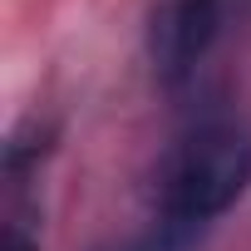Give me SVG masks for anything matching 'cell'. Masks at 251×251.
<instances>
[{
	"mask_svg": "<svg viewBox=\"0 0 251 251\" xmlns=\"http://www.w3.org/2000/svg\"><path fill=\"white\" fill-rule=\"evenodd\" d=\"M35 202H10V217H5V251H40V222H35Z\"/></svg>",
	"mask_w": 251,
	"mask_h": 251,
	"instance_id": "5",
	"label": "cell"
},
{
	"mask_svg": "<svg viewBox=\"0 0 251 251\" xmlns=\"http://www.w3.org/2000/svg\"><path fill=\"white\" fill-rule=\"evenodd\" d=\"M251 187V138L236 123H202L158 168L153 197L163 217L212 226Z\"/></svg>",
	"mask_w": 251,
	"mask_h": 251,
	"instance_id": "1",
	"label": "cell"
},
{
	"mask_svg": "<svg viewBox=\"0 0 251 251\" xmlns=\"http://www.w3.org/2000/svg\"><path fill=\"white\" fill-rule=\"evenodd\" d=\"M50 148H54V123L40 118V113H30L20 128L10 133V143H5V182H10V187H25L30 173L40 168V158H45Z\"/></svg>",
	"mask_w": 251,
	"mask_h": 251,
	"instance_id": "3",
	"label": "cell"
},
{
	"mask_svg": "<svg viewBox=\"0 0 251 251\" xmlns=\"http://www.w3.org/2000/svg\"><path fill=\"white\" fill-rule=\"evenodd\" d=\"M226 0H158L148 15V59L158 84L177 89L197 74L207 50L222 35Z\"/></svg>",
	"mask_w": 251,
	"mask_h": 251,
	"instance_id": "2",
	"label": "cell"
},
{
	"mask_svg": "<svg viewBox=\"0 0 251 251\" xmlns=\"http://www.w3.org/2000/svg\"><path fill=\"white\" fill-rule=\"evenodd\" d=\"M202 236H207V226H197V222H177V217H163V212H158L138 236H128L118 251H197Z\"/></svg>",
	"mask_w": 251,
	"mask_h": 251,
	"instance_id": "4",
	"label": "cell"
}]
</instances>
